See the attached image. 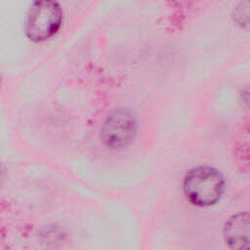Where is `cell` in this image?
<instances>
[{
    "mask_svg": "<svg viewBox=\"0 0 250 250\" xmlns=\"http://www.w3.org/2000/svg\"><path fill=\"white\" fill-rule=\"evenodd\" d=\"M183 188L187 199L191 204L207 207L219 201L224 192L225 181L217 169L198 166L186 174Z\"/></svg>",
    "mask_w": 250,
    "mask_h": 250,
    "instance_id": "obj_1",
    "label": "cell"
},
{
    "mask_svg": "<svg viewBox=\"0 0 250 250\" xmlns=\"http://www.w3.org/2000/svg\"><path fill=\"white\" fill-rule=\"evenodd\" d=\"M62 9L58 0H32L26 13L24 32L33 43L49 40L61 29Z\"/></svg>",
    "mask_w": 250,
    "mask_h": 250,
    "instance_id": "obj_2",
    "label": "cell"
},
{
    "mask_svg": "<svg viewBox=\"0 0 250 250\" xmlns=\"http://www.w3.org/2000/svg\"><path fill=\"white\" fill-rule=\"evenodd\" d=\"M249 18V2L248 0H242L233 11V21L241 27L248 25Z\"/></svg>",
    "mask_w": 250,
    "mask_h": 250,
    "instance_id": "obj_5",
    "label": "cell"
},
{
    "mask_svg": "<svg viewBox=\"0 0 250 250\" xmlns=\"http://www.w3.org/2000/svg\"><path fill=\"white\" fill-rule=\"evenodd\" d=\"M0 85H1V78H0Z\"/></svg>",
    "mask_w": 250,
    "mask_h": 250,
    "instance_id": "obj_6",
    "label": "cell"
},
{
    "mask_svg": "<svg viewBox=\"0 0 250 250\" xmlns=\"http://www.w3.org/2000/svg\"><path fill=\"white\" fill-rule=\"evenodd\" d=\"M136 132L137 120L133 112L125 108H118L104 120L101 137L107 147L118 149L127 146L134 140Z\"/></svg>",
    "mask_w": 250,
    "mask_h": 250,
    "instance_id": "obj_3",
    "label": "cell"
},
{
    "mask_svg": "<svg viewBox=\"0 0 250 250\" xmlns=\"http://www.w3.org/2000/svg\"><path fill=\"white\" fill-rule=\"evenodd\" d=\"M223 235L226 243L232 249H246L250 242V221L247 212L231 216L225 224Z\"/></svg>",
    "mask_w": 250,
    "mask_h": 250,
    "instance_id": "obj_4",
    "label": "cell"
}]
</instances>
